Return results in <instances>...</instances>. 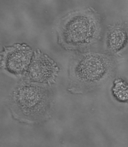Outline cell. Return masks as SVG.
Segmentation results:
<instances>
[{
  "instance_id": "obj_1",
  "label": "cell",
  "mask_w": 128,
  "mask_h": 147,
  "mask_svg": "<svg viewBox=\"0 0 128 147\" xmlns=\"http://www.w3.org/2000/svg\"><path fill=\"white\" fill-rule=\"evenodd\" d=\"M106 66V61L101 57L98 55L88 56L78 64L77 74L83 80H95L104 73Z\"/></svg>"
},
{
  "instance_id": "obj_3",
  "label": "cell",
  "mask_w": 128,
  "mask_h": 147,
  "mask_svg": "<svg viewBox=\"0 0 128 147\" xmlns=\"http://www.w3.org/2000/svg\"><path fill=\"white\" fill-rule=\"evenodd\" d=\"M31 56V51L27 48L19 46L14 48L7 56V67L13 72H21L29 65Z\"/></svg>"
},
{
  "instance_id": "obj_5",
  "label": "cell",
  "mask_w": 128,
  "mask_h": 147,
  "mask_svg": "<svg viewBox=\"0 0 128 147\" xmlns=\"http://www.w3.org/2000/svg\"><path fill=\"white\" fill-rule=\"evenodd\" d=\"M53 66L50 62L44 57L37 58L31 65L30 69L31 77L34 80L44 82L50 77Z\"/></svg>"
},
{
  "instance_id": "obj_7",
  "label": "cell",
  "mask_w": 128,
  "mask_h": 147,
  "mask_svg": "<svg viewBox=\"0 0 128 147\" xmlns=\"http://www.w3.org/2000/svg\"><path fill=\"white\" fill-rule=\"evenodd\" d=\"M125 35L122 32H114L109 38V44L111 48L115 50L123 47L126 41Z\"/></svg>"
},
{
  "instance_id": "obj_2",
  "label": "cell",
  "mask_w": 128,
  "mask_h": 147,
  "mask_svg": "<svg viewBox=\"0 0 128 147\" xmlns=\"http://www.w3.org/2000/svg\"><path fill=\"white\" fill-rule=\"evenodd\" d=\"M18 94V103L25 111H36L42 105L44 96L41 90L38 88L24 87L20 90Z\"/></svg>"
},
{
  "instance_id": "obj_6",
  "label": "cell",
  "mask_w": 128,
  "mask_h": 147,
  "mask_svg": "<svg viewBox=\"0 0 128 147\" xmlns=\"http://www.w3.org/2000/svg\"><path fill=\"white\" fill-rule=\"evenodd\" d=\"M113 92L115 98L121 102L128 100V86L125 82L120 80H116L113 88Z\"/></svg>"
},
{
  "instance_id": "obj_4",
  "label": "cell",
  "mask_w": 128,
  "mask_h": 147,
  "mask_svg": "<svg viewBox=\"0 0 128 147\" xmlns=\"http://www.w3.org/2000/svg\"><path fill=\"white\" fill-rule=\"evenodd\" d=\"M86 20L78 18L72 22L67 32L68 39L71 42H85L91 37L92 34L88 28H87Z\"/></svg>"
}]
</instances>
